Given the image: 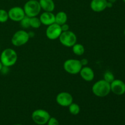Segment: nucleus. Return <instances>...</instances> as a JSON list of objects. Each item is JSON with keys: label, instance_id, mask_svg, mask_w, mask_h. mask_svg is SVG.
Instances as JSON below:
<instances>
[{"label": "nucleus", "instance_id": "f257e3e1", "mask_svg": "<svg viewBox=\"0 0 125 125\" xmlns=\"http://www.w3.org/2000/svg\"><path fill=\"white\" fill-rule=\"evenodd\" d=\"M92 91L94 95L97 97H106L111 92V84L104 79L99 80L93 85Z\"/></svg>", "mask_w": 125, "mask_h": 125}, {"label": "nucleus", "instance_id": "f03ea898", "mask_svg": "<svg viewBox=\"0 0 125 125\" xmlns=\"http://www.w3.org/2000/svg\"><path fill=\"white\" fill-rule=\"evenodd\" d=\"M18 60V54L15 50L12 48H6L1 52L0 61L2 65L10 67L14 65Z\"/></svg>", "mask_w": 125, "mask_h": 125}, {"label": "nucleus", "instance_id": "7ed1b4c3", "mask_svg": "<svg viewBox=\"0 0 125 125\" xmlns=\"http://www.w3.org/2000/svg\"><path fill=\"white\" fill-rule=\"evenodd\" d=\"M23 10L26 17L31 18L37 17L42 10L39 1L37 0H28L23 6Z\"/></svg>", "mask_w": 125, "mask_h": 125}, {"label": "nucleus", "instance_id": "20e7f679", "mask_svg": "<svg viewBox=\"0 0 125 125\" xmlns=\"http://www.w3.org/2000/svg\"><path fill=\"white\" fill-rule=\"evenodd\" d=\"M83 67L80 60L76 59H69L66 60L63 65L64 70L68 74L73 75L79 74Z\"/></svg>", "mask_w": 125, "mask_h": 125}, {"label": "nucleus", "instance_id": "39448f33", "mask_svg": "<svg viewBox=\"0 0 125 125\" xmlns=\"http://www.w3.org/2000/svg\"><path fill=\"white\" fill-rule=\"evenodd\" d=\"M30 39L29 32L25 30L21 29L13 34L11 39V43L15 46H21L25 45Z\"/></svg>", "mask_w": 125, "mask_h": 125}, {"label": "nucleus", "instance_id": "423d86ee", "mask_svg": "<svg viewBox=\"0 0 125 125\" xmlns=\"http://www.w3.org/2000/svg\"><path fill=\"white\" fill-rule=\"evenodd\" d=\"M31 117L32 120L35 124L38 125H45L48 122L51 116L49 112L46 110L39 109L33 111Z\"/></svg>", "mask_w": 125, "mask_h": 125}, {"label": "nucleus", "instance_id": "0eeeda50", "mask_svg": "<svg viewBox=\"0 0 125 125\" xmlns=\"http://www.w3.org/2000/svg\"><path fill=\"white\" fill-rule=\"evenodd\" d=\"M60 43L63 46L68 48H72L77 43V36L73 32L71 31L62 32L59 38Z\"/></svg>", "mask_w": 125, "mask_h": 125}, {"label": "nucleus", "instance_id": "6e6552de", "mask_svg": "<svg viewBox=\"0 0 125 125\" xmlns=\"http://www.w3.org/2000/svg\"><path fill=\"white\" fill-rule=\"evenodd\" d=\"M62 32L61 26L54 23L50 26H48L45 31L46 37L51 40L59 39L61 33Z\"/></svg>", "mask_w": 125, "mask_h": 125}, {"label": "nucleus", "instance_id": "1a4fd4ad", "mask_svg": "<svg viewBox=\"0 0 125 125\" xmlns=\"http://www.w3.org/2000/svg\"><path fill=\"white\" fill-rule=\"evenodd\" d=\"M56 101V103L62 107H68L73 102V97L67 92H62L57 95Z\"/></svg>", "mask_w": 125, "mask_h": 125}, {"label": "nucleus", "instance_id": "9d476101", "mask_svg": "<svg viewBox=\"0 0 125 125\" xmlns=\"http://www.w3.org/2000/svg\"><path fill=\"white\" fill-rule=\"evenodd\" d=\"M9 18L15 22H20L26 16L23 8L19 6L11 7L8 11Z\"/></svg>", "mask_w": 125, "mask_h": 125}, {"label": "nucleus", "instance_id": "9b49d317", "mask_svg": "<svg viewBox=\"0 0 125 125\" xmlns=\"http://www.w3.org/2000/svg\"><path fill=\"white\" fill-rule=\"evenodd\" d=\"M111 92L115 95H123L125 94V83L121 79H115L111 83Z\"/></svg>", "mask_w": 125, "mask_h": 125}, {"label": "nucleus", "instance_id": "f8f14e48", "mask_svg": "<svg viewBox=\"0 0 125 125\" xmlns=\"http://www.w3.org/2000/svg\"><path fill=\"white\" fill-rule=\"evenodd\" d=\"M79 74H80L82 79L86 82L92 81L95 78L94 71L88 66L83 67Z\"/></svg>", "mask_w": 125, "mask_h": 125}, {"label": "nucleus", "instance_id": "ddd939ff", "mask_svg": "<svg viewBox=\"0 0 125 125\" xmlns=\"http://www.w3.org/2000/svg\"><path fill=\"white\" fill-rule=\"evenodd\" d=\"M107 0H92L90 7L95 12H101L107 9Z\"/></svg>", "mask_w": 125, "mask_h": 125}, {"label": "nucleus", "instance_id": "4468645a", "mask_svg": "<svg viewBox=\"0 0 125 125\" xmlns=\"http://www.w3.org/2000/svg\"><path fill=\"white\" fill-rule=\"evenodd\" d=\"M42 24L46 26H50L55 23V15L52 12H45L40 14L39 17Z\"/></svg>", "mask_w": 125, "mask_h": 125}, {"label": "nucleus", "instance_id": "2eb2a0df", "mask_svg": "<svg viewBox=\"0 0 125 125\" xmlns=\"http://www.w3.org/2000/svg\"><path fill=\"white\" fill-rule=\"evenodd\" d=\"M42 10L45 12H53L55 9V3L53 0H39Z\"/></svg>", "mask_w": 125, "mask_h": 125}, {"label": "nucleus", "instance_id": "dca6fc26", "mask_svg": "<svg viewBox=\"0 0 125 125\" xmlns=\"http://www.w3.org/2000/svg\"><path fill=\"white\" fill-rule=\"evenodd\" d=\"M68 20L67 14L63 11H60L55 15V23L61 26L62 24L67 23Z\"/></svg>", "mask_w": 125, "mask_h": 125}, {"label": "nucleus", "instance_id": "f3484780", "mask_svg": "<svg viewBox=\"0 0 125 125\" xmlns=\"http://www.w3.org/2000/svg\"><path fill=\"white\" fill-rule=\"evenodd\" d=\"M72 48L73 53L76 56H81L84 54V52H85V48L81 43H76Z\"/></svg>", "mask_w": 125, "mask_h": 125}, {"label": "nucleus", "instance_id": "a211bd4d", "mask_svg": "<svg viewBox=\"0 0 125 125\" xmlns=\"http://www.w3.org/2000/svg\"><path fill=\"white\" fill-rule=\"evenodd\" d=\"M29 23H30V27L34 29H38L42 25L41 21L39 17H34L29 18Z\"/></svg>", "mask_w": 125, "mask_h": 125}, {"label": "nucleus", "instance_id": "6ab92c4d", "mask_svg": "<svg viewBox=\"0 0 125 125\" xmlns=\"http://www.w3.org/2000/svg\"><path fill=\"white\" fill-rule=\"evenodd\" d=\"M68 107L70 113L73 115H76L79 114V112H80L81 108L78 104L73 102Z\"/></svg>", "mask_w": 125, "mask_h": 125}, {"label": "nucleus", "instance_id": "aec40b11", "mask_svg": "<svg viewBox=\"0 0 125 125\" xmlns=\"http://www.w3.org/2000/svg\"><path fill=\"white\" fill-rule=\"evenodd\" d=\"M9 19V18L8 12L4 9H0V23H6Z\"/></svg>", "mask_w": 125, "mask_h": 125}, {"label": "nucleus", "instance_id": "412c9836", "mask_svg": "<svg viewBox=\"0 0 125 125\" xmlns=\"http://www.w3.org/2000/svg\"><path fill=\"white\" fill-rule=\"evenodd\" d=\"M103 77L104 80H105L107 83H110V84L115 79L114 75L113 73L111 72V71H106L104 74Z\"/></svg>", "mask_w": 125, "mask_h": 125}, {"label": "nucleus", "instance_id": "4be33fe9", "mask_svg": "<svg viewBox=\"0 0 125 125\" xmlns=\"http://www.w3.org/2000/svg\"><path fill=\"white\" fill-rule=\"evenodd\" d=\"M20 25L22 28L24 29H28V28H30V23H29V17H25L20 21Z\"/></svg>", "mask_w": 125, "mask_h": 125}, {"label": "nucleus", "instance_id": "5701e85b", "mask_svg": "<svg viewBox=\"0 0 125 125\" xmlns=\"http://www.w3.org/2000/svg\"><path fill=\"white\" fill-rule=\"evenodd\" d=\"M46 124L47 125H59V123L57 118L51 117Z\"/></svg>", "mask_w": 125, "mask_h": 125}, {"label": "nucleus", "instance_id": "b1692460", "mask_svg": "<svg viewBox=\"0 0 125 125\" xmlns=\"http://www.w3.org/2000/svg\"><path fill=\"white\" fill-rule=\"evenodd\" d=\"M61 27L62 32L67 31H69L70 29V26L67 23H65V24H62V25L61 26Z\"/></svg>", "mask_w": 125, "mask_h": 125}, {"label": "nucleus", "instance_id": "393cba45", "mask_svg": "<svg viewBox=\"0 0 125 125\" xmlns=\"http://www.w3.org/2000/svg\"><path fill=\"white\" fill-rule=\"evenodd\" d=\"M9 67H6V66H3L0 72H1L2 74H7V73L9 72Z\"/></svg>", "mask_w": 125, "mask_h": 125}, {"label": "nucleus", "instance_id": "a878e982", "mask_svg": "<svg viewBox=\"0 0 125 125\" xmlns=\"http://www.w3.org/2000/svg\"><path fill=\"white\" fill-rule=\"evenodd\" d=\"M80 61L83 67H84V66H87V65L88 63V60L87 59H83L80 60Z\"/></svg>", "mask_w": 125, "mask_h": 125}, {"label": "nucleus", "instance_id": "bb28decb", "mask_svg": "<svg viewBox=\"0 0 125 125\" xmlns=\"http://www.w3.org/2000/svg\"><path fill=\"white\" fill-rule=\"evenodd\" d=\"M113 5H114V4L111 3V2L107 1V8H111V7H113Z\"/></svg>", "mask_w": 125, "mask_h": 125}, {"label": "nucleus", "instance_id": "cd10ccee", "mask_svg": "<svg viewBox=\"0 0 125 125\" xmlns=\"http://www.w3.org/2000/svg\"><path fill=\"white\" fill-rule=\"evenodd\" d=\"M107 1H109V2H111V3L114 4L115 2L116 1H117V0H107Z\"/></svg>", "mask_w": 125, "mask_h": 125}, {"label": "nucleus", "instance_id": "c85d7f7f", "mask_svg": "<svg viewBox=\"0 0 125 125\" xmlns=\"http://www.w3.org/2000/svg\"><path fill=\"white\" fill-rule=\"evenodd\" d=\"M2 67H3V65H2V63H1V62L0 61V72H1V69H2Z\"/></svg>", "mask_w": 125, "mask_h": 125}, {"label": "nucleus", "instance_id": "c756f323", "mask_svg": "<svg viewBox=\"0 0 125 125\" xmlns=\"http://www.w3.org/2000/svg\"><path fill=\"white\" fill-rule=\"evenodd\" d=\"M21 125V124H15V125Z\"/></svg>", "mask_w": 125, "mask_h": 125}, {"label": "nucleus", "instance_id": "7c9ffc66", "mask_svg": "<svg viewBox=\"0 0 125 125\" xmlns=\"http://www.w3.org/2000/svg\"><path fill=\"white\" fill-rule=\"evenodd\" d=\"M123 33H124V34H125V30H124V32H123Z\"/></svg>", "mask_w": 125, "mask_h": 125}, {"label": "nucleus", "instance_id": "2f4dec72", "mask_svg": "<svg viewBox=\"0 0 125 125\" xmlns=\"http://www.w3.org/2000/svg\"><path fill=\"white\" fill-rule=\"evenodd\" d=\"M123 2H124L125 3V0H123Z\"/></svg>", "mask_w": 125, "mask_h": 125}, {"label": "nucleus", "instance_id": "473e14b6", "mask_svg": "<svg viewBox=\"0 0 125 125\" xmlns=\"http://www.w3.org/2000/svg\"><path fill=\"white\" fill-rule=\"evenodd\" d=\"M0 50H1V45H0Z\"/></svg>", "mask_w": 125, "mask_h": 125}]
</instances>
